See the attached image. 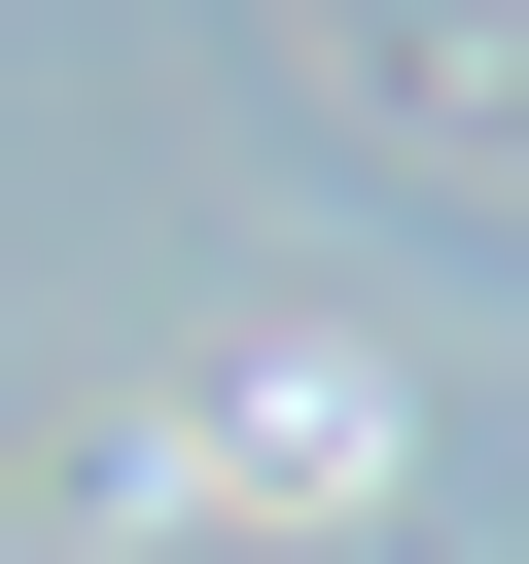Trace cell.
<instances>
[{
    "mask_svg": "<svg viewBox=\"0 0 529 564\" xmlns=\"http://www.w3.org/2000/svg\"><path fill=\"white\" fill-rule=\"evenodd\" d=\"M388 458H423V388H388L353 317H282V352H212V388L141 423V494H176V529H353Z\"/></svg>",
    "mask_w": 529,
    "mask_h": 564,
    "instance_id": "obj_1",
    "label": "cell"
}]
</instances>
